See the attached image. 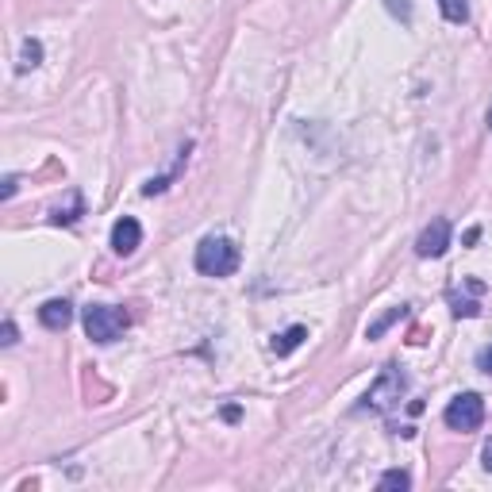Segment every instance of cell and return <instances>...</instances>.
<instances>
[{"label": "cell", "mask_w": 492, "mask_h": 492, "mask_svg": "<svg viewBox=\"0 0 492 492\" xmlns=\"http://www.w3.org/2000/svg\"><path fill=\"white\" fill-rule=\"evenodd\" d=\"M381 492H404V488H412V477L404 469H389V473H381V481H377Z\"/></svg>", "instance_id": "11"}, {"label": "cell", "mask_w": 492, "mask_h": 492, "mask_svg": "<svg viewBox=\"0 0 492 492\" xmlns=\"http://www.w3.org/2000/svg\"><path fill=\"white\" fill-rule=\"evenodd\" d=\"M197 270L204 277H231L239 270V246L223 235H208L197 246Z\"/></svg>", "instance_id": "1"}, {"label": "cell", "mask_w": 492, "mask_h": 492, "mask_svg": "<svg viewBox=\"0 0 492 492\" xmlns=\"http://www.w3.org/2000/svg\"><path fill=\"white\" fill-rule=\"evenodd\" d=\"M481 458H485V469L492 473V438H488V443H485V450H481Z\"/></svg>", "instance_id": "16"}, {"label": "cell", "mask_w": 492, "mask_h": 492, "mask_svg": "<svg viewBox=\"0 0 492 492\" xmlns=\"http://www.w3.org/2000/svg\"><path fill=\"white\" fill-rule=\"evenodd\" d=\"M404 315H408V308H404V304H400V308H393V312H384V315H381V320H377V323H369V331H365V339H381V335H384V331H389V327H393L396 320H404Z\"/></svg>", "instance_id": "10"}, {"label": "cell", "mask_w": 492, "mask_h": 492, "mask_svg": "<svg viewBox=\"0 0 492 492\" xmlns=\"http://www.w3.org/2000/svg\"><path fill=\"white\" fill-rule=\"evenodd\" d=\"M15 185H20L15 178H5V200H8V197H15Z\"/></svg>", "instance_id": "17"}, {"label": "cell", "mask_w": 492, "mask_h": 492, "mask_svg": "<svg viewBox=\"0 0 492 492\" xmlns=\"http://www.w3.org/2000/svg\"><path fill=\"white\" fill-rule=\"evenodd\" d=\"M404 389H408V377H404L396 365H384V369H381V377H377V384L365 393V404H362V408L389 412V408H396V404H400Z\"/></svg>", "instance_id": "3"}, {"label": "cell", "mask_w": 492, "mask_h": 492, "mask_svg": "<svg viewBox=\"0 0 492 492\" xmlns=\"http://www.w3.org/2000/svg\"><path fill=\"white\" fill-rule=\"evenodd\" d=\"M0 343H5V346L15 343V323H12V320H5V339H0Z\"/></svg>", "instance_id": "15"}, {"label": "cell", "mask_w": 492, "mask_h": 492, "mask_svg": "<svg viewBox=\"0 0 492 492\" xmlns=\"http://www.w3.org/2000/svg\"><path fill=\"white\" fill-rule=\"evenodd\" d=\"M43 62V43L39 39H24L20 46V74H27V69H35Z\"/></svg>", "instance_id": "9"}, {"label": "cell", "mask_w": 492, "mask_h": 492, "mask_svg": "<svg viewBox=\"0 0 492 492\" xmlns=\"http://www.w3.org/2000/svg\"><path fill=\"white\" fill-rule=\"evenodd\" d=\"M39 323L46 331H66L69 323H74V304H69V301H46L39 308Z\"/></svg>", "instance_id": "7"}, {"label": "cell", "mask_w": 492, "mask_h": 492, "mask_svg": "<svg viewBox=\"0 0 492 492\" xmlns=\"http://www.w3.org/2000/svg\"><path fill=\"white\" fill-rule=\"evenodd\" d=\"M138 242H143V227H138V220L135 216L116 220V227H112V251L119 258H128V254L138 251Z\"/></svg>", "instance_id": "6"}, {"label": "cell", "mask_w": 492, "mask_h": 492, "mask_svg": "<svg viewBox=\"0 0 492 492\" xmlns=\"http://www.w3.org/2000/svg\"><path fill=\"white\" fill-rule=\"evenodd\" d=\"M438 8H443V15L450 24H466L469 20V5H466V0H438Z\"/></svg>", "instance_id": "12"}, {"label": "cell", "mask_w": 492, "mask_h": 492, "mask_svg": "<svg viewBox=\"0 0 492 492\" xmlns=\"http://www.w3.org/2000/svg\"><path fill=\"white\" fill-rule=\"evenodd\" d=\"M81 320H85V335H89L93 343H100V346H108L128 331L131 315L123 308H112V304H89Z\"/></svg>", "instance_id": "2"}, {"label": "cell", "mask_w": 492, "mask_h": 492, "mask_svg": "<svg viewBox=\"0 0 492 492\" xmlns=\"http://www.w3.org/2000/svg\"><path fill=\"white\" fill-rule=\"evenodd\" d=\"M443 419H446V427H450V431H477V427L485 424V400H481L477 393L454 396V400L446 404Z\"/></svg>", "instance_id": "4"}, {"label": "cell", "mask_w": 492, "mask_h": 492, "mask_svg": "<svg viewBox=\"0 0 492 492\" xmlns=\"http://www.w3.org/2000/svg\"><path fill=\"white\" fill-rule=\"evenodd\" d=\"M446 246H450V220H431L424 231H419L415 239V254L419 258H443L446 254Z\"/></svg>", "instance_id": "5"}, {"label": "cell", "mask_w": 492, "mask_h": 492, "mask_svg": "<svg viewBox=\"0 0 492 492\" xmlns=\"http://www.w3.org/2000/svg\"><path fill=\"white\" fill-rule=\"evenodd\" d=\"M304 339H308V327H301V323H296V327H289V331H281V335H277V339L270 343V350H273L277 358H289L292 350L301 346Z\"/></svg>", "instance_id": "8"}, {"label": "cell", "mask_w": 492, "mask_h": 492, "mask_svg": "<svg viewBox=\"0 0 492 492\" xmlns=\"http://www.w3.org/2000/svg\"><path fill=\"white\" fill-rule=\"evenodd\" d=\"M384 5H389V12L400 15L404 24H412V0H384Z\"/></svg>", "instance_id": "13"}, {"label": "cell", "mask_w": 492, "mask_h": 492, "mask_svg": "<svg viewBox=\"0 0 492 492\" xmlns=\"http://www.w3.org/2000/svg\"><path fill=\"white\" fill-rule=\"evenodd\" d=\"M477 369H481V374H492V343L477 350Z\"/></svg>", "instance_id": "14"}]
</instances>
